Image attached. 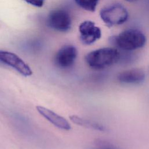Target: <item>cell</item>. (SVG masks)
I'll return each mask as SVG.
<instances>
[{
    "label": "cell",
    "mask_w": 149,
    "mask_h": 149,
    "mask_svg": "<svg viewBox=\"0 0 149 149\" xmlns=\"http://www.w3.org/2000/svg\"><path fill=\"white\" fill-rule=\"evenodd\" d=\"M0 63L15 69L20 74L28 77L33 74L30 67L16 54L6 51H0Z\"/></svg>",
    "instance_id": "cell-5"
},
{
    "label": "cell",
    "mask_w": 149,
    "mask_h": 149,
    "mask_svg": "<svg viewBox=\"0 0 149 149\" xmlns=\"http://www.w3.org/2000/svg\"><path fill=\"white\" fill-rule=\"evenodd\" d=\"M125 1H126L127 2H134L137 1V0H125Z\"/></svg>",
    "instance_id": "cell-14"
},
{
    "label": "cell",
    "mask_w": 149,
    "mask_h": 149,
    "mask_svg": "<svg viewBox=\"0 0 149 149\" xmlns=\"http://www.w3.org/2000/svg\"><path fill=\"white\" fill-rule=\"evenodd\" d=\"M121 58L122 55L118 49L104 47L88 52L85 56V61L90 68L101 70L116 64Z\"/></svg>",
    "instance_id": "cell-1"
},
{
    "label": "cell",
    "mask_w": 149,
    "mask_h": 149,
    "mask_svg": "<svg viewBox=\"0 0 149 149\" xmlns=\"http://www.w3.org/2000/svg\"><path fill=\"white\" fill-rule=\"evenodd\" d=\"M47 23L48 26L58 31H68L72 25V20L67 10L62 9H55L49 12Z\"/></svg>",
    "instance_id": "cell-4"
},
{
    "label": "cell",
    "mask_w": 149,
    "mask_h": 149,
    "mask_svg": "<svg viewBox=\"0 0 149 149\" xmlns=\"http://www.w3.org/2000/svg\"><path fill=\"white\" fill-rule=\"evenodd\" d=\"M148 73H149V67H148Z\"/></svg>",
    "instance_id": "cell-15"
},
{
    "label": "cell",
    "mask_w": 149,
    "mask_h": 149,
    "mask_svg": "<svg viewBox=\"0 0 149 149\" xmlns=\"http://www.w3.org/2000/svg\"><path fill=\"white\" fill-rule=\"evenodd\" d=\"M101 19L108 27L120 25L125 23L129 17L127 9L120 3H113L101 9Z\"/></svg>",
    "instance_id": "cell-3"
},
{
    "label": "cell",
    "mask_w": 149,
    "mask_h": 149,
    "mask_svg": "<svg viewBox=\"0 0 149 149\" xmlns=\"http://www.w3.org/2000/svg\"><path fill=\"white\" fill-rule=\"evenodd\" d=\"M69 119L74 124L82 127L97 130L100 131H104L105 130V128L102 125L96 122L91 121L90 120L82 118L75 115H70L69 116Z\"/></svg>",
    "instance_id": "cell-10"
},
{
    "label": "cell",
    "mask_w": 149,
    "mask_h": 149,
    "mask_svg": "<svg viewBox=\"0 0 149 149\" xmlns=\"http://www.w3.org/2000/svg\"><path fill=\"white\" fill-rule=\"evenodd\" d=\"M77 56L76 48L72 45H66L61 48L54 57V63L61 69H68L73 66Z\"/></svg>",
    "instance_id": "cell-6"
},
{
    "label": "cell",
    "mask_w": 149,
    "mask_h": 149,
    "mask_svg": "<svg viewBox=\"0 0 149 149\" xmlns=\"http://www.w3.org/2000/svg\"><path fill=\"white\" fill-rule=\"evenodd\" d=\"M94 149H123L113 143L109 142H101Z\"/></svg>",
    "instance_id": "cell-12"
},
{
    "label": "cell",
    "mask_w": 149,
    "mask_h": 149,
    "mask_svg": "<svg viewBox=\"0 0 149 149\" xmlns=\"http://www.w3.org/2000/svg\"><path fill=\"white\" fill-rule=\"evenodd\" d=\"M36 108L42 116L56 127L65 130H69L71 129L70 125L64 117L42 106L38 105Z\"/></svg>",
    "instance_id": "cell-9"
},
{
    "label": "cell",
    "mask_w": 149,
    "mask_h": 149,
    "mask_svg": "<svg viewBox=\"0 0 149 149\" xmlns=\"http://www.w3.org/2000/svg\"><path fill=\"white\" fill-rule=\"evenodd\" d=\"M78 6L82 9L89 11L94 12L100 0H74Z\"/></svg>",
    "instance_id": "cell-11"
},
{
    "label": "cell",
    "mask_w": 149,
    "mask_h": 149,
    "mask_svg": "<svg viewBox=\"0 0 149 149\" xmlns=\"http://www.w3.org/2000/svg\"><path fill=\"white\" fill-rule=\"evenodd\" d=\"M79 30L80 41L84 45H91L101 37V30L100 27L90 20H86L81 23Z\"/></svg>",
    "instance_id": "cell-7"
},
{
    "label": "cell",
    "mask_w": 149,
    "mask_h": 149,
    "mask_svg": "<svg viewBox=\"0 0 149 149\" xmlns=\"http://www.w3.org/2000/svg\"><path fill=\"white\" fill-rule=\"evenodd\" d=\"M109 41L117 49L130 52L143 47L146 43V37L140 30L129 29L110 37Z\"/></svg>",
    "instance_id": "cell-2"
},
{
    "label": "cell",
    "mask_w": 149,
    "mask_h": 149,
    "mask_svg": "<svg viewBox=\"0 0 149 149\" xmlns=\"http://www.w3.org/2000/svg\"><path fill=\"white\" fill-rule=\"evenodd\" d=\"M24 1L29 4H30L33 6H34L38 8L42 7L44 2V0H24Z\"/></svg>",
    "instance_id": "cell-13"
},
{
    "label": "cell",
    "mask_w": 149,
    "mask_h": 149,
    "mask_svg": "<svg viewBox=\"0 0 149 149\" xmlns=\"http://www.w3.org/2000/svg\"><path fill=\"white\" fill-rule=\"evenodd\" d=\"M146 73L140 68H134L120 72L116 76L117 80L126 85H138L146 79Z\"/></svg>",
    "instance_id": "cell-8"
}]
</instances>
